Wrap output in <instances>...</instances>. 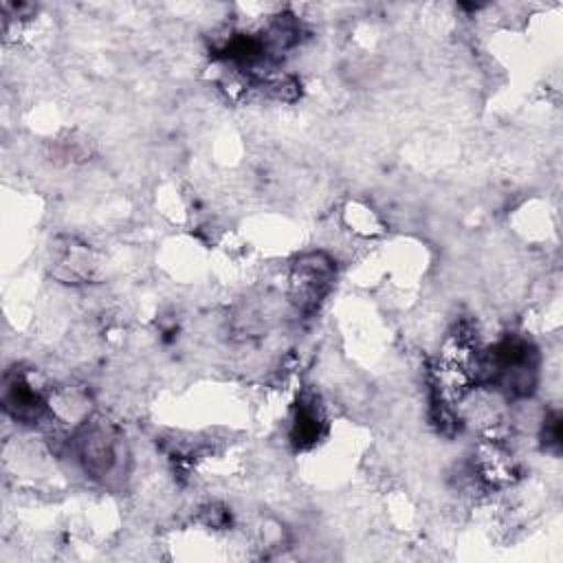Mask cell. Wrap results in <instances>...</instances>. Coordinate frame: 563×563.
Instances as JSON below:
<instances>
[{
	"label": "cell",
	"instance_id": "cell-1",
	"mask_svg": "<svg viewBox=\"0 0 563 563\" xmlns=\"http://www.w3.org/2000/svg\"><path fill=\"white\" fill-rule=\"evenodd\" d=\"M336 277L334 260L323 251H310L295 260L288 273V297L297 312H312L328 295Z\"/></svg>",
	"mask_w": 563,
	"mask_h": 563
}]
</instances>
